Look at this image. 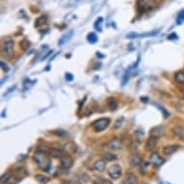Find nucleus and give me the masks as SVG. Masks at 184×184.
<instances>
[{"mask_svg":"<svg viewBox=\"0 0 184 184\" xmlns=\"http://www.w3.org/2000/svg\"><path fill=\"white\" fill-rule=\"evenodd\" d=\"M49 157L50 156L47 152H40V150H36L35 154L33 155V159H34L35 163L38 165V167L45 172H47L50 168V159H49Z\"/></svg>","mask_w":184,"mask_h":184,"instance_id":"obj_1","label":"nucleus"},{"mask_svg":"<svg viewBox=\"0 0 184 184\" xmlns=\"http://www.w3.org/2000/svg\"><path fill=\"white\" fill-rule=\"evenodd\" d=\"M14 40L10 37H6L2 40V45H1V54L4 58L6 59H11L14 55Z\"/></svg>","mask_w":184,"mask_h":184,"instance_id":"obj_2","label":"nucleus"},{"mask_svg":"<svg viewBox=\"0 0 184 184\" xmlns=\"http://www.w3.org/2000/svg\"><path fill=\"white\" fill-rule=\"evenodd\" d=\"M111 120L108 118H100L92 123V128L95 132H101L109 126Z\"/></svg>","mask_w":184,"mask_h":184,"instance_id":"obj_3","label":"nucleus"},{"mask_svg":"<svg viewBox=\"0 0 184 184\" xmlns=\"http://www.w3.org/2000/svg\"><path fill=\"white\" fill-rule=\"evenodd\" d=\"M107 172L112 179H119L122 177V167L118 164H114L108 169Z\"/></svg>","mask_w":184,"mask_h":184,"instance_id":"obj_4","label":"nucleus"},{"mask_svg":"<svg viewBox=\"0 0 184 184\" xmlns=\"http://www.w3.org/2000/svg\"><path fill=\"white\" fill-rule=\"evenodd\" d=\"M150 162L153 167H155V168H159V167L164 164L165 160H164L163 157H161V156L158 154V153L154 152L150 156Z\"/></svg>","mask_w":184,"mask_h":184,"instance_id":"obj_5","label":"nucleus"},{"mask_svg":"<svg viewBox=\"0 0 184 184\" xmlns=\"http://www.w3.org/2000/svg\"><path fill=\"white\" fill-rule=\"evenodd\" d=\"M60 164L64 170H68L73 165V159L70 157V154H65L60 158Z\"/></svg>","mask_w":184,"mask_h":184,"instance_id":"obj_6","label":"nucleus"},{"mask_svg":"<svg viewBox=\"0 0 184 184\" xmlns=\"http://www.w3.org/2000/svg\"><path fill=\"white\" fill-rule=\"evenodd\" d=\"M108 147L113 152H118V150H120L122 149V142L120 139H113L109 142Z\"/></svg>","mask_w":184,"mask_h":184,"instance_id":"obj_7","label":"nucleus"},{"mask_svg":"<svg viewBox=\"0 0 184 184\" xmlns=\"http://www.w3.org/2000/svg\"><path fill=\"white\" fill-rule=\"evenodd\" d=\"M164 127L162 125H157V126H154V127H152V129L150 131V137H153V138H159L160 136H162L164 134Z\"/></svg>","mask_w":184,"mask_h":184,"instance_id":"obj_8","label":"nucleus"},{"mask_svg":"<svg viewBox=\"0 0 184 184\" xmlns=\"http://www.w3.org/2000/svg\"><path fill=\"white\" fill-rule=\"evenodd\" d=\"M122 184H138L137 177L132 172H127L125 177H123Z\"/></svg>","mask_w":184,"mask_h":184,"instance_id":"obj_9","label":"nucleus"},{"mask_svg":"<svg viewBox=\"0 0 184 184\" xmlns=\"http://www.w3.org/2000/svg\"><path fill=\"white\" fill-rule=\"evenodd\" d=\"M156 144H157V139L150 137V138L147 139V142H145V150H147V152H152V150L155 149Z\"/></svg>","mask_w":184,"mask_h":184,"instance_id":"obj_10","label":"nucleus"},{"mask_svg":"<svg viewBox=\"0 0 184 184\" xmlns=\"http://www.w3.org/2000/svg\"><path fill=\"white\" fill-rule=\"evenodd\" d=\"M64 150L67 154H72V153H75L76 150H77V145L73 142H68L65 145Z\"/></svg>","mask_w":184,"mask_h":184,"instance_id":"obj_11","label":"nucleus"},{"mask_svg":"<svg viewBox=\"0 0 184 184\" xmlns=\"http://www.w3.org/2000/svg\"><path fill=\"white\" fill-rule=\"evenodd\" d=\"M178 149H179V145H166L163 149L164 154L166 155H172L174 154L175 152H177Z\"/></svg>","mask_w":184,"mask_h":184,"instance_id":"obj_12","label":"nucleus"},{"mask_svg":"<svg viewBox=\"0 0 184 184\" xmlns=\"http://www.w3.org/2000/svg\"><path fill=\"white\" fill-rule=\"evenodd\" d=\"M172 133L181 141H184V127L183 126L177 125L172 127Z\"/></svg>","mask_w":184,"mask_h":184,"instance_id":"obj_13","label":"nucleus"},{"mask_svg":"<svg viewBox=\"0 0 184 184\" xmlns=\"http://www.w3.org/2000/svg\"><path fill=\"white\" fill-rule=\"evenodd\" d=\"M142 157L140 156L139 154H131L130 155V157H129V163L131 166H133V167H135V166H139L140 164H141V162H142Z\"/></svg>","mask_w":184,"mask_h":184,"instance_id":"obj_14","label":"nucleus"},{"mask_svg":"<svg viewBox=\"0 0 184 184\" xmlns=\"http://www.w3.org/2000/svg\"><path fill=\"white\" fill-rule=\"evenodd\" d=\"M105 167H106V164H105V161L104 160H97L95 162L94 164V170L95 171H97V172H104V170H105Z\"/></svg>","mask_w":184,"mask_h":184,"instance_id":"obj_15","label":"nucleus"},{"mask_svg":"<svg viewBox=\"0 0 184 184\" xmlns=\"http://www.w3.org/2000/svg\"><path fill=\"white\" fill-rule=\"evenodd\" d=\"M48 154L50 157H53V158H61L63 154H62V152L58 149H49L48 150Z\"/></svg>","mask_w":184,"mask_h":184,"instance_id":"obj_16","label":"nucleus"},{"mask_svg":"<svg viewBox=\"0 0 184 184\" xmlns=\"http://www.w3.org/2000/svg\"><path fill=\"white\" fill-rule=\"evenodd\" d=\"M94 182L95 184H113L111 180L107 179V178L101 177V175H97L94 178Z\"/></svg>","mask_w":184,"mask_h":184,"instance_id":"obj_17","label":"nucleus"},{"mask_svg":"<svg viewBox=\"0 0 184 184\" xmlns=\"http://www.w3.org/2000/svg\"><path fill=\"white\" fill-rule=\"evenodd\" d=\"M15 175H16L18 177L23 178L24 177H26V175H27V171H26L25 168H23V167H18V168L16 169Z\"/></svg>","mask_w":184,"mask_h":184,"instance_id":"obj_18","label":"nucleus"},{"mask_svg":"<svg viewBox=\"0 0 184 184\" xmlns=\"http://www.w3.org/2000/svg\"><path fill=\"white\" fill-rule=\"evenodd\" d=\"M46 21H47V16H46L45 15H43V16H39V18L36 20L35 25L37 26V27H40V26L43 25L45 23H46Z\"/></svg>","mask_w":184,"mask_h":184,"instance_id":"obj_19","label":"nucleus"},{"mask_svg":"<svg viewBox=\"0 0 184 184\" xmlns=\"http://www.w3.org/2000/svg\"><path fill=\"white\" fill-rule=\"evenodd\" d=\"M107 105L111 110H116L118 107V101L116 100V98L114 97H109L107 99Z\"/></svg>","mask_w":184,"mask_h":184,"instance_id":"obj_20","label":"nucleus"},{"mask_svg":"<svg viewBox=\"0 0 184 184\" xmlns=\"http://www.w3.org/2000/svg\"><path fill=\"white\" fill-rule=\"evenodd\" d=\"M175 80L178 84H184V72L183 71H177L175 73Z\"/></svg>","mask_w":184,"mask_h":184,"instance_id":"obj_21","label":"nucleus"},{"mask_svg":"<svg viewBox=\"0 0 184 184\" xmlns=\"http://www.w3.org/2000/svg\"><path fill=\"white\" fill-rule=\"evenodd\" d=\"M102 157H103V160L104 161L111 162V161L116 160V159H117V155L116 154H113V153H111V152H105V153H103Z\"/></svg>","mask_w":184,"mask_h":184,"instance_id":"obj_22","label":"nucleus"},{"mask_svg":"<svg viewBox=\"0 0 184 184\" xmlns=\"http://www.w3.org/2000/svg\"><path fill=\"white\" fill-rule=\"evenodd\" d=\"M87 40H88V42L91 43H95L97 42V36L95 33L91 32L87 36Z\"/></svg>","mask_w":184,"mask_h":184,"instance_id":"obj_23","label":"nucleus"},{"mask_svg":"<svg viewBox=\"0 0 184 184\" xmlns=\"http://www.w3.org/2000/svg\"><path fill=\"white\" fill-rule=\"evenodd\" d=\"M20 48L22 49V50L26 51L27 49H29L30 45H31V43H30V42L27 39H24V40H22L20 43Z\"/></svg>","mask_w":184,"mask_h":184,"instance_id":"obj_24","label":"nucleus"},{"mask_svg":"<svg viewBox=\"0 0 184 184\" xmlns=\"http://www.w3.org/2000/svg\"><path fill=\"white\" fill-rule=\"evenodd\" d=\"M139 166H140V172H141V174H142V175H145V172H147V167H149V162H147V161H142L141 164H140Z\"/></svg>","mask_w":184,"mask_h":184,"instance_id":"obj_25","label":"nucleus"},{"mask_svg":"<svg viewBox=\"0 0 184 184\" xmlns=\"http://www.w3.org/2000/svg\"><path fill=\"white\" fill-rule=\"evenodd\" d=\"M36 179L38 180V182L40 184H46L48 182V178L43 175H36Z\"/></svg>","mask_w":184,"mask_h":184,"instance_id":"obj_26","label":"nucleus"},{"mask_svg":"<svg viewBox=\"0 0 184 184\" xmlns=\"http://www.w3.org/2000/svg\"><path fill=\"white\" fill-rule=\"evenodd\" d=\"M184 22V10H181L177 16V23L182 24Z\"/></svg>","mask_w":184,"mask_h":184,"instance_id":"obj_27","label":"nucleus"},{"mask_svg":"<svg viewBox=\"0 0 184 184\" xmlns=\"http://www.w3.org/2000/svg\"><path fill=\"white\" fill-rule=\"evenodd\" d=\"M11 177H12V172H5V174L2 175V177H1V183H6Z\"/></svg>","mask_w":184,"mask_h":184,"instance_id":"obj_28","label":"nucleus"},{"mask_svg":"<svg viewBox=\"0 0 184 184\" xmlns=\"http://www.w3.org/2000/svg\"><path fill=\"white\" fill-rule=\"evenodd\" d=\"M123 120H124V119H123V118H119V119H118L116 122H115V123H114L113 129H119V128L122 127Z\"/></svg>","mask_w":184,"mask_h":184,"instance_id":"obj_29","label":"nucleus"},{"mask_svg":"<svg viewBox=\"0 0 184 184\" xmlns=\"http://www.w3.org/2000/svg\"><path fill=\"white\" fill-rule=\"evenodd\" d=\"M135 136H136V138L139 140V141H142V140L144 139L145 133H144V131H143V130L138 129V130L135 131Z\"/></svg>","mask_w":184,"mask_h":184,"instance_id":"obj_30","label":"nucleus"},{"mask_svg":"<svg viewBox=\"0 0 184 184\" xmlns=\"http://www.w3.org/2000/svg\"><path fill=\"white\" fill-rule=\"evenodd\" d=\"M0 66H1V68H2V70H3V71H5V72H8V71L10 70V68H9V66H8L7 64H5V62L1 61V63H0Z\"/></svg>","mask_w":184,"mask_h":184,"instance_id":"obj_31","label":"nucleus"},{"mask_svg":"<svg viewBox=\"0 0 184 184\" xmlns=\"http://www.w3.org/2000/svg\"><path fill=\"white\" fill-rule=\"evenodd\" d=\"M71 35H72V32H70V34L68 35H68L64 36V37H63L62 39L59 41V45H63V43H64L66 42V41H67V40H68V39H66V38H70Z\"/></svg>","mask_w":184,"mask_h":184,"instance_id":"obj_32","label":"nucleus"},{"mask_svg":"<svg viewBox=\"0 0 184 184\" xmlns=\"http://www.w3.org/2000/svg\"><path fill=\"white\" fill-rule=\"evenodd\" d=\"M130 150H132V152H135V150H138V143L133 142L132 144H131V145H130Z\"/></svg>","mask_w":184,"mask_h":184,"instance_id":"obj_33","label":"nucleus"},{"mask_svg":"<svg viewBox=\"0 0 184 184\" xmlns=\"http://www.w3.org/2000/svg\"><path fill=\"white\" fill-rule=\"evenodd\" d=\"M55 133H56L57 135H59V136H65L66 135V132H65V131H63V130H57V131H55Z\"/></svg>","mask_w":184,"mask_h":184,"instance_id":"obj_34","label":"nucleus"},{"mask_svg":"<svg viewBox=\"0 0 184 184\" xmlns=\"http://www.w3.org/2000/svg\"><path fill=\"white\" fill-rule=\"evenodd\" d=\"M66 76H67V80H68V81H71L73 79V75L71 74V73H66Z\"/></svg>","mask_w":184,"mask_h":184,"instance_id":"obj_35","label":"nucleus"},{"mask_svg":"<svg viewBox=\"0 0 184 184\" xmlns=\"http://www.w3.org/2000/svg\"><path fill=\"white\" fill-rule=\"evenodd\" d=\"M177 34H175V33H172V34H171L168 37V39L169 40H177Z\"/></svg>","mask_w":184,"mask_h":184,"instance_id":"obj_36","label":"nucleus"},{"mask_svg":"<svg viewBox=\"0 0 184 184\" xmlns=\"http://www.w3.org/2000/svg\"><path fill=\"white\" fill-rule=\"evenodd\" d=\"M159 109L162 110V112H163V114H164V117H165V118H168V117H169V113H168V112L165 111V110L163 109V107H160V106H159Z\"/></svg>","mask_w":184,"mask_h":184,"instance_id":"obj_37","label":"nucleus"},{"mask_svg":"<svg viewBox=\"0 0 184 184\" xmlns=\"http://www.w3.org/2000/svg\"><path fill=\"white\" fill-rule=\"evenodd\" d=\"M140 99H141V100L143 101V102H147V101H149V97H142L141 98H140Z\"/></svg>","mask_w":184,"mask_h":184,"instance_id":"obj_38","label":"nucleus"},{"mask_svg":"<svg viewBox=\"0 0 184 184\" xmlns=\"http://www.w3.org/2000/svg\"><path fill=\"white\" fill-rule=\"evenodd\" d=\"M62 184H72V183H71L70 180H64L62 182Z\"/></svg>","mask_w":184,"mask_h":184,"instance_id":"obj_39","label":"nucleus"},{"mask_svg":"<svg viewBox=\"0 0 184 184\" xmlns=\"http://www.w3.org/2000/svg\"><path fill=\"white\" fill-rule=\"evenodd\" d=\"M182 92H183V94H184V89H183V90H182Z\"/></svg>","mask_w":184,"mask_h":184,"instance_id":"obj_40","label":"nucleus"},{"mask_svg":"<svg viewBox=\"0 0 184 184\" xmlns=\"http://www.w3.org/2000/svg\"><path fill=\"white\" fill-rule=\"evenodd\" d=\"M11 184H15V183H11Z\"/></svg>","mask_w":184,"mask_h":184,"instance_id":"obj_41","label":"nucleus"}]
</instances>
